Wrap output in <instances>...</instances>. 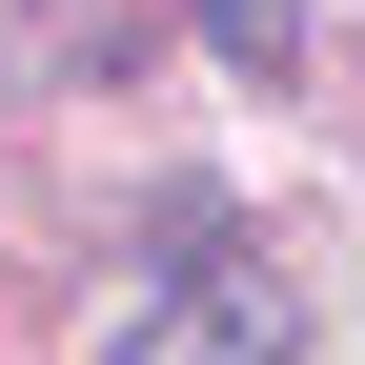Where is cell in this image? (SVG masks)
<instances>
[{
	"mask_svg": "<svg viewBox=\"0 0 365 365\" xmlns=\"http://www.w3.org/2000/svg\"><path fill=\"white\" fill-rule=\"evenodd\" d=\"M102 365H304V284L244 264V244H182L163 284L102 325Z\"/></svg>",
	"mask_w": 365,
	"mask_h": 365,
	"instance_id": "cell-1",
	"label": "cell"
},
{
	"mask_svg": "<svg viewBox=\"0 0 365 365\" xmlns=\"http://www.w3.org/2000/svg\"><path fill=\"white\" fill-rule=\"evenodd\" d=\"M203 41H223L244 81H284V61H304V21H284V0H203Z\"/></svg>",
	"mask_w": 365,
	"mask_h": 365,
	"instance_id": "cell-2",
	"label": "cell"
}]
</instances>
